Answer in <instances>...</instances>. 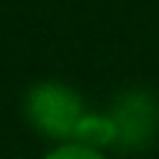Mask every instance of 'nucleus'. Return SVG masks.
<instances>
[{
	"label": "nucleus",
	"instance_id": "nucleus-1",
	"mask_svg": "<svg viewBox=\"0 0 159 159\" xmlns=\"http://www.w3.org/2000/svg\"><path fill=\"white\" fill-rule=\"evenodd\" d=\"M84 116H88V106L81 94L62 81H38L25 94L28 125L56 143H69Z\"/></svg>",
	"mask_w": 159,
	"mask_h": 159
},
{
	"label": "nucleus",
	"instance_id": "nucleus-2",
	"mask_svg": "<svg viewBox=\"0 0 159 159\" xmlns=\"http://www.w3.org/2000/svg\"><path fill=\"white\" fill-rule=\"evenodd\" d=\"M75 143H84V147H94V150H109V147H119V122L112 112H91L81 119V125H78Z\"/></svg>",
	"mask_w": 159,
	"mask_h": 159
},
{
	"label": "nucleus",
	"instance_id": "nucleus-3",
	"mask_svg": "<svg viewBox=\"0 0 159 159\" xmlns=\"http://www.w3.org/2000/svg\"><path fill=\"white\" fill-rule=\"evenodd\" d=\"M44 159H109V156L103 150H94V147H84V143L69 140V143H53L44 153Z\"/></svg>",
	"mask_w": 159,
	"mask_h": 159
}]
</instances>
